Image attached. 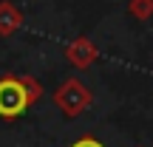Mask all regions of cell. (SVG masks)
<instances>
[{
  "label": "cell",
  "instance_id": "5b68a950",
  "mask_svg": "<svg viewBox=\"0 0 153 147\" xmlns=\"http://www.w3.org/2000/svg\"><path fill=\"white\" fill-rule=\"evenodd\" d=\"M128 11L136 20H150L153 17V0H131L128 3Z\"/></svg>",
  "mask_w": 153,
  "mask_h": 147
},
{
  "label": "cell",
  "instance_id": "7a4b0ae2",
  "mask_svg": "<svg viewBox=\"0 0 153 147\" xmlns=\"http://www.w3.org/2000/svg\"><path fill=\"white\" fill-rule=\"evenodd\" d=\"M91 102H94V93H91V88H88L79 76L62 79L60 85H57V91H54V105L68 116V119L82 116L88 108H91Z\"/></svg>",
  "mask_w": 153,
  "mask_h": 147
},
{
  "label": "cell",
  "instance_id": "3957f363",
  "mask_svg": "<svg viewBox=\"0 0 153 147\" xmlns=\"http://www.w3.org/2000/svg\"><path fill=\"white\" fill-rule=\"evenodd\" d=\"M62 54H65V60L71 62L74 68H79V71H82V68L94 65V60L99 57V48L91 43V37H85V34H82V37H76V40H71V43L65 45V51H62Z\"/></svg>",
  "mask_w": 153,
  "mask_h": 147
},
{
  "label": "cell",
  "instance_id": "6da1fadb",
  "mask_svg": "<svg viewBox=\"0 0 153 147\" xmlns=\"http://www.w3.org/2000/svg\"><path fill=\"white\" fill-rule=\"evenodd\" d=\"M43 99V82L26 74L0 76V119H17Z\"/></svg>",
  "mask_w": 153,
  "mask_h": 147
},
{
  "label": "cell",
  "instance_id": "277c9868",
  "mask_svg": "<svg viewBox=\"0 0 153 147\" xmlns=\"http://www.w3.org/2000/svg\"><path fill=\"white\" fill-rule=\"evenodd\" d=\"M23 11L9 0H0V37H11L17 28L23 26Z\"/></svg>",
  "mask_w": 153,
  "mask_h": 147
},
{
  "label": "cell",
  "instance_id": "8992f818",
  "mask_svg": "<svg viewBox=\"0 0 153 147\" xmlns=\"http://www.w3.org/2000/svg\"><path fill=\"white\" fill-rule=\"evenodd\" d=\"M68 147H105L102 142H99L97 136H91V133H85V136H79L76 142H71Z\"/></svg>",
  "mask_w": 153,
  "mask_h": 147
}]
</instances>
